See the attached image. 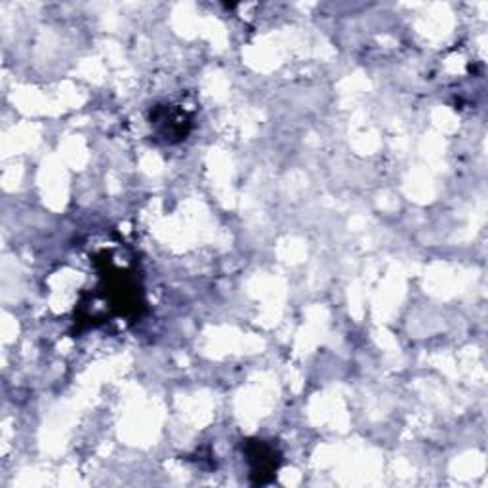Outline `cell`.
<instances>
[{
  "instance_id": "6da1fadb",
  "label": "cell",
  "mask_w": 488,
  "mask_h": 488,
  "mask_svg": "<svg viewBox=\"0 0 488 488\" xmlns=\"http://www.w3.org/2000/svg\"><path fill=\"white\" fill-rule=\"evenodd\" d=\"M248 454L254 456V458H258L256 459V462H258V466H254V473L259 475V481H264V475L271 473L273 469H277V459H273L275 458L273 450L261 445V441H259V445L258 443L254 445V450L248 448Z\"/></svg>"
}]
</instances>
